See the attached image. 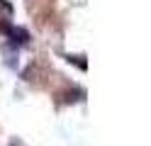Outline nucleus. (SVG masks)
Masks as SVG:
<instances>
[{"instance_id":"f257e3e1","label":"nucleus","mask_w":151,"mask_h":146,"mask_svg":"<svg viewBox=\"0 0 151 146\" xmlns=\"http://www.w3.org/2000/svg\"><path fill=\"white\" fill-rule=\"evenodd\" d=\"M10 34H12V37H20V42H27V39H29L27 29H20V27H12V29H10Z\"/></svg>"}]
</instances>
